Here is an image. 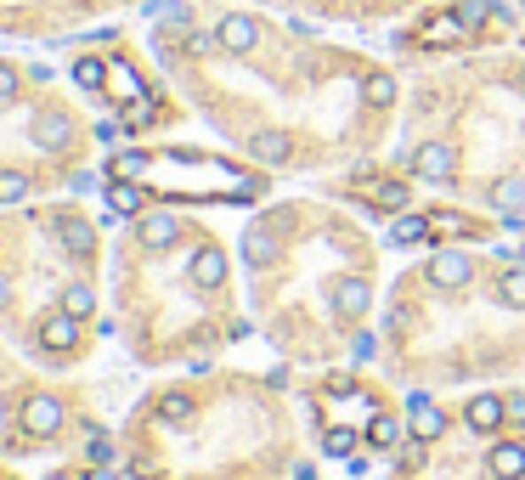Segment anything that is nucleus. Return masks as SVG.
Here are the masks:
<instances>
[{"mask_svg":"<svg viewBox=\"0 0 525 480\" xmlns=\"http://www.w3.org/2000/svg\"><path fill=\"white\" fill-rule=\"evenodd\" d=\"M23 429H28V436H35V441H45V436H57V429H63V401H57V396H45V390H35V396H28L23 401Z\"/></svg>","mask_w":525,"mask_h":480,"instance_id":"1","label":"nucleus"},{"mask_svg":"<svg viewBox=\"0 0 525 480\" xmlns=\"http://www.w3.org/2000/svg\"><path fill=\"white\" fill-rule=\"evenodd\" d=\"M463 424H469V436H491V429L508 424V401H503L498 390L469 396V407H463Z\"/></svg>","mask_w":525,"mask_h":480,"instance_id":"2","label":"nucleus"},{"mask_svg":"<svg viewBox=\"0 0 525 480\" xmlns=\"http://www.w3.org/2000/svg\"><path fill=\"white\" fill-rule=\"evenodd\" d=\"M469 271H474V260L463 255V249H441V255H429V260H424V283H435V288L469 283Z\"/></svg>","mask_w":525,"mask_h":480,"instance_id":"3","label":"nucleus"},{"mask_svg":"<svg viewBox=\"0 0 525 480\" xmlns=\"http://www.w3.org/2000/svg\"><path fill=\"white\" fill-rule=\"evenodd\" d=\"M40 345L51 350V356H68V350H80V317H68V311L45 317V322H40Z\"/></svg>","mask_w":525,"mask_h":480,"instance_id":"4","label":"nucleus"},{"mask_svg":"<svg viewBox=\"0 0 525 480\" xmlns=\"http://www.w3.org/2000/svg\"><path fill=\"white\" fill-rule=\"evenodd\" d=\"M243 255H249L255 266L277 260V215H260V221H249V226H243Z\"/></svg>","mask_w":525,"mask_h":480,"instance_id":"5","label":"nucleus"},{"mask_svg":"<svg viewBox=\"0 0 525 480\" xmlns=\"http://www.w3.org/2000/svg\"><path fill=\"white\" fill-rule=\"evenodd\" d=\"M458 153L446 147V142H424L419 153H412V169H419V176H429V181H452L458 176Z\"/></svg>","mask_w":525,"mask_h":480,"instance_id":"6","label":"nucleus"},{"mask_svg":"<svg viewBox=\"0 0 525 480\" xmlns=\"http://www.w3.org/2000/svg\"><path fill=\"white\" fill-rule=\"evenodd\" d=\"M136 238H142L147 249H169V243L181 238V221H176V215H164V209H153V215L136 221Z\"/></svg>","mask_w":525,"mask_h":480,"instance_id":"7","label":"nucleus"},{"mask_svg":"<svg viewBox=\"0 0 525 480\" xmlns=\"http://www.w3.org/2000/svg\"><path fill=\"white\" fill-rule=\"evenodd\" d=\"M463 28H469V18H463V12H435L429 23H419V40H424V45H458Z\"/></svg>","mask_w":525,"mask_h":480,"instance_id":"8","label":"nucleus"},{"mask_svg":"<svg viewBox=\"0 0 525 480\" xmlns=\"http://www.w3.org/2000/svg\"><path fill=\"white\" fill-rule=\"evenodd\" d=\"M215 40H221V51H255V40H260V23H255V18H221V28H215Z\"/></svg>","mask_w":525,"mask_h":480,"instance_id":"9","label":"nucleus"},{"mask_svg":"<svg viewBox=\"0 0 525 480\" xmlns=\"http://www.w3.org/2000/svg\"><path fill=\"white\" fill-rule=\"evenodd\" d=\"M107 209L114 215H142L147 209V187H136V181H107Z\"/></svg>","mask_w":525,"mask_h":480,"instance_id":"10","label":"nucleus"},{"mask_svg":"<svg viewBox=\"0 0 525 480\" xmlns=\"http://www.w3.org/2000/svg\"><path fill=\"white\" fill-rule=\"evenodd\" d=\"M192 283H198V288H221V283H226V255H221V249H198Z\"/></svg>","mask_w":525,"mask_h":480,"instance_id":"11","label":"nucleus"},{"mask_svg":"<svg viewBox=\"0 0 525 480\" xmlns=\"http://www.w3.org/2000/svg\"><path fill=\"white\" fill-rule=\"evenodd\" d=\"M486 463H491V475H508V480H520V475H525V446H520V441H498Z\"/></svg>","mask_w":525,"mask_h":480,"instance_id":"12","label":"nucleus"},{"mask_svg":"<svg viewBox=\"0 0 525 480\" xmlns=\"http://www.w3.org/2000/svg\"><path fill=\"white\" fill-rule=\"evenodd\" d=\"M441 429H446V413H441V407H435V401H429V396H419V401H412V436L435 441Z\"/></svg>","mask_w":525,"mask_h":480,"instance_id":"13","label":"nucleus"},{"mask_svg":"<svg viewBox=\"0 0 525 480\" xmlns=\"http://www.w3.org/2000/svg\"><path fill=\"white\" fill-rule=\"evenodd\" d=\"M57 238H63L80 260H85V255H97V232H90L85 221H74V215H63V221H57Z\"/></svg>","mask_w":525,"mask_h":480,"instance_id":"14","label":"nucleus"},{"mask_svg":"<svg viewBox=\"0 0 525 480\" xmlns=\"http://www.w3.org/2000/svg\"><path fill=\"white\" fill-rule=\"evenodd\" d=\"M249 153H255L260 164H288V136L260 130V136H249Z\"/></svg>","mask_w":525,"mask_h":480,"instance_id":"15","label":"nucleus"},{"mask_svg":"<svg viewBox=\"0 0 525 480\" xmlns=\"http://www.w3.org/2000/svg\"><path fill=\"white\" fill-rule=\"evenodd\" d=\"M486 198H491V209L520 215V209H525V181H520V176H508V181H498V187H491Z\"/></svg>","mask_w":525,"mask_h":480,"instance_id":"16","label":"nucleus"},{"mask_svg":"<svg viewBox=\"0 0 525 480\" xmlns=\"http://www.w3.org/2000/svg\"><path fill=\"white\" fill-rule=\"evenodd\" d=\"M367 446H379V452H396V446H401V418L379 413L373 424H367Z\"/></svg>","mask_w":525,"mask_h":480,"instance_id":"17","label":"nucleus"},{"mask_svg":"<svg viewBox=\"0 0 525 480\" xmlns=\"http://www.w3.org/2000/svg\"><path fill=\"white\" fill-rule=\"evenodd\" d=\"M74 85L97 97V90L107 85V63H102V57H80V63H74Z\"/></svg>","mask_w":525,"mask_h":480,"instance_id":"18","label":"nucleus"},{"mask_svg":"<svg viewBox=\"0 0 525 480\" xmlns=\"http://www.w3.org/2000/svg\"><path fill=\"white\" fill-rule=\"evenodd\" d=\"M63 311H68V317H80V322H90V317H97V294H90L85 283L63 288Z\"/></svg>","mask_w":525,"mask_h":480,"instance_id":"19","label":"nucleus"},{"mask_svg":"<svg viewBox=\"0 0 525 480\" xmlns=\"http://www.w3.org/2000/svg\"><path fill=\"white\" fill-rule=\"evenodd\" d=\"M373 204H384V209H407V204H412V187H407V181H373Z\"/></svg>","mask_w":525,"mask_h":480,"instance_id":"20","label":"nucleus"},{"mask_svg":"<svg viewBox=\"0 0 525 480\" xmlns=\"http://www.w3.org/2000/svg\"><path fill=\"white\" fill-rule=\"evenodd\" d=\"M474 232V221H463V215H429V238H469Z\"/></svg>","mask_w":525,"mask_h":480,"instance_id":"21","label":"nucleus"},{"mask_svg":"<svg viewBox=\"0 0 525 480\" xmlns=\"http://www.w3.org/2000/svg\"><path fill=\"white\" fill-rule=\"evenodd\" d=\"M419 238H429V215H401L390 226V243H419Z\"/></svg>","mask_w":525,"mask_h":480,"instance_id":"22","label":"nucleus"},{"mask_svg":"<svg viewBox=\"0 0 525 480\" xmlns=\"http://www.w3.org/2000/svg\"><path fill=\"white\" fill-rule=\"evenodd\" d=\"M362 97L373 102V107H390V102H396V80H390V74H367V80H362Z\"/></svg>","mask_w":525,"mask_h":480,"instance_id":"23","label":"nucleus"},{"mask_svg":"<svg viewBox=\"0 0 525 480\" xmlns=\"http://www.w3.org/2000/svg\"><path fill=\"white\" fill-rule=\"evenodd\" d=\"M18 198H28V176H18V169H0V204H18Z\"/></svg>","mask_w":525,"mask_h":480,"instance_id":"24","label":"nucleus"},{"mask_svg":"<svg viewBox=\"0 0 525 480\" xmlns=\"http://www.w3.org/2000/svg\"><path fill=\"white\" fill-rule=\"evenodd\" d=\"M142 153H125V159H114V164H107V176H114V181H130V176H142Z\"/></svg>","mask_w":525,"mask_h":480,"instance_id":"25","label":"nucleus"},{"mask_svg":"<svg viewBox=\"0 0 525 480\" xmlns=\"http://www.w3.org/2000/svg\"><path fill=\"white\" fill-rule=\"evenodd\" d=\"M498 294H503V300H508V305H525V271L514 266V271H508V277H503V288H498Z\"/></svg>","mask_w":525,"mask_h":480,"instance_id":"26","label":"nucleus"},{"mask_svg":"<svg viewBox=\"0 0 525 480\" xmlns=\"http://www.w3.org/2000/svg\"><path fill=\"white\" fill-rule=\"evenodd\" d=\"M322 452H328V458H350V429H328V436H322Z\"/></svg>","mask_w":525,"mask_h":480,"instance_id":"27","label":"nucleus"},{"mask_svg":"<svg viewBox=\"0 0 525 480\" xmlns=\"http://www.w3.org/2000/svg\"><path fill=\"white\" fill-rule=\"evenodd\" d=\"M424 463V436L419 441H401V469H419Z\"/></svg>","mask_w":525,"mask_h":480,"instance_id":"28","label":"nucleus"},{"mask_svg":"<svg viewBox=\"0 0 525 480\" xmlns=\"http://www.w3.org/2000/svg\"><path fill=\"white\" fill-rule=\"evenodd\" d=\"M18 68H6V63H0V102H12V97H18Z\"/></svg>","mask_w":525,"mask_h":480,"instance_id":"29","label":"nucleus"},{"mask_svg":"<svg viewBox=\"0 0 525 480\" xmlns=\"http://www.w3.org/2000/svg\"><path fill=\"white\" fill-rule=\"evenodd\" d=\"M508 418H514V424H525V390L508 396Z\"/></svg>","mask_w":525,"mask_h":480,"instance_id":"30","label":"nucleus"},{"mask_svg":"<svg viewBox=\"0 0 525 480\" xmlns=\"http://www.w3.org/2000/svg\"><path fill=\"white\" fill-rule=\"evenodd\" d=\"M12 294H18V288H12V277H0V311L12 305Z\"/></svg>","mask_w":525,"mask_h":480,"instance_id":"31","label":"nucleus"},{"mask_svg":"<svg viewBox=\"0 0 525 480\" xmlns=\"http://www.w3.org/2000/svg\"><path fill=\"white\" fill-rule=\"evenodd\" d=\"M85 480H114V475H107V469H90V475H85Z\"/></svg>","mask_w":525,"mask_h":480,"instance_id":"32","label":"nucleus"},{"mask_svg":"<svg viewBox=\"0 0 525 480\" xmlns=\"http://www.w3.org/2000/svg\"><path fill=\"white\" fill-rule=\"evenodd\" d=\"M508 260H514V266H520V271H525V249H514V255H508Z\"/></svg>","mask_w":525,"mask_h":480,"instance_id":"33","label":"nucleus"},{"mask_svg":"<svg viewBox=\"0 0 525 480\" xmlns=\"http://www.w3.org/2000/svg\"><path fill=\"white\" fill-rule=\"evenodd\" d=\"M45 480H74V475H45Z\"/></svg>","mask_w":525,"mask_h":480,"instance_id":"34","label":"nucleus"},{"mask_svg":"<svg viewBox=\"0 0 525 480\" xmlns=\"http://www.w3.org/2000/svg\"><path fill=\"white\" fill-rule=\"evenodd\" d=\"M491 480H508V475H491Z\"/></svg>","mask_w":525,"mask_h":480,"instance_id":"35","label":"nucleus"},{"mask_svg":"<svg viewBox=\"0 0 525 480\" xmlns=\"http://www.w3.org/2000/svg\"><path fill=\"white\" fill-rule=\"evenodd\" d=\"M0 480H6V475H0Z\"/></svg>","mask_w":525,"mask_h":480,"instance_id":"36","label":"nucleus"}]
</instances>
